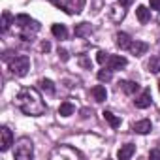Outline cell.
Returning a JSON list of instances; mask_svg holds the SVG:
<instances>
[{
    "label": "cell",
    "instance_id": "17",
    "mask_svg": "<svg viewBox=\"0 0 160 160\" xmlns=\"http://www.w3.org/2000/svg\"><path fill=\"white\" fill-rule=\"evenodd\" d=\"M73 111H75V108L72 102H62L58 108V115H62V117H70V115H73Z\"/></svg>",
    "mask_w": 160,
    "mask_h": 160
},
{
    "label": "cell",
    "instance_id": "3",
    "mask_svg": "<svg viewBox=\"0 0 160 160\" xmlns=\"http://www.w3.org/2000/svg\"><path fill=\"white\" fill-rule=\"evenodd\" d=\"M34 156V145L28 138H21L15 143V158L17 160H30Z\"/></svg>",
    "mask_w": 160,
    "mask_h": 160
},
{
    "label": "cell",
    "instance_id": "10",
    "mask_svg": "<svg viewBox=\"0 0 160 160\" xmlns=\"http://www.w3.org/2000/svg\"><path fill=\"white\" fill-rule=\"evenodd\" d=\"M115 43H117L121 49H130L132 40H130V36H128L126 32H117V36H115Z\"/></svg>",
    "mask_w": 160,
    "mask_h": 160
},
{
    "label": "cell",
    "instance_id": "16",
    "mask_svg": "<svg viewBox=\"0 0 160 160\" xmlns=\"http://www.w3.org/2000/svg\"><path fill=\"white\" fill-rule=\"evenodd\" d=\"M91 32H92V27H91L89 23H81V25H77V27H75V36H79V38L91 36Z\"/></svg>",
    "mask_w": 160,
    "mask_h": 160
},
{
    "label": "cell",
    "instance_id": "22",
    "mask_svg": "<svg viewBox=\"0 0 160 160\" xmlns=\"http://www.w3.org/2000/svg\"><path fill=\"white\" fill-rule=\"evenodd\" d=\"M149 72H152V73L160 72V57H152L149 60Z\"/></svg>",
    "mask_w": 160,
    "mask_h": 160
},
{
    "label": "cell",
    "instance_id": "8",
    "mask_svg": "<svg viewBox=\"0 0 160 160\" xmlns=\"http://www.w3.org/2000/svg\"><path fill=\"white\" fill-rule=\"evenodd\" d=\"M151 128H152V124H151V121H149V119H141V121L134 122V126H132V130H134V132H138V134H149V132H151Z\"/></svg>",
    "mask_w": 160,
    "mask_h": 160
},
{
    "label": "cell",
    "instance_id": "13",
    "mask_svg": "<svg viewBox=\"0 0 160 160\" xmlns=\"http://www.w3.org/2000/svg\"><path fill=\"white\" fill-rule=\"evenodd\" d=\"M122 8H124V6H121V4H119V6H111V8H109V17H111L115 23H119V21H122V19H124V10H122Z\"/></svg>",
    "mask_w": 160,
    "mask_h": 160
},
{
    "label": "cell",
    "instance_id": "21",
    "mask_svg": "<svg viewBox=\"0 0 160 160\" xmlns=\"http://www.w3.org/2000/svg\"><path fill=\"white\" fill-rule=\"evenodd\" d=\"M40 89H42V91H47L49 94L55 92V85H53L51 79H40Z\"/></svg>",
    "mask_w": 160,
    "mask_h": 160
},
{
    "label": "cell",
    "instance_id": "15",
    "mask_svg": "<svg viewBox=\"0 0 160 160\" xmlns=\"http://www.w3.org/2000/svg\"><path fill=\"white\" fill-rule=\"evenodd\" d=\"M136 15H138V19H139L141 25L149 23V19H151V12H149L145 6H138V8H136Z\"/></svg>",
    "mask_w": 160,
    "mask_h": 160
},
{
    "label": "cell",
    "instance_id": "29",
    "mask_svg": "<svg viewBox=\"0 0 160 160\" xmlns=\"http://www.w3.org/2000/svg\"><path fill=\"white\" fill-rule=\"evenodd\" d=\"M79 62H81V66H83V68H91V62H89L87 58H81Z\"/></svg>",
    "mask_w": 160,
    "mask_h": 160
},
{
    "label": "cell",
    "instance_id": "11",
    "mask_svg": "<svg viewBox=\"0 0 160 160\" xmlns=\"http://www.w3.org/2000/svg\"><path fill=\"white\" fill-rule=\"evenodd\" d=\"M147 49H149V45H147L145 42H139V40L132 42V45H130V51H132V55H136V57L145 55V53H147Z\"/></svg>",
    "mask_w": 160,
    "mask_h": 160
},
{
    "label": "cell",
    "instance_id": "26",
    "mask_svg": "<svg viewBox=\"0 0 160 160\" xmlns=\"http://www.w3.org/2000/svg\"><path fill=\"white\" fill-rule=\"evenodd\" d=\"M151 10L160 12V0H151Z\"/></svg>",
    "mask_w": 160,
    "mask_h": 160
},
{
    "label": "cell",
    "instance_id": "30",
    "mask_svg": "<svg viewBox=\"0 0 160 160\" xmlns=\"http://www.w3.org/2000/svg\"><path fill=\"white\" fill-rule=\"evenodd\" d=\"M58 55H62V60H68V53L64 49H58Z\"/></svg>",
    "mask_w": 160,
    "mask_h": 160
},
{
    "label": "cell",
    "instance_id": "7",
    "mask_svg": "<svg viewBox=\"0 0 160 160\" xmlns=\"http://www.w3.org/2000/svg\"><path fill=\"white\" fill-rule=\"evenodd\" d=\"M151 102H152V98H151V91H143V92H141V94L134 100L136 108H139V109L149 108V106H151Z\"/></svg>",
    "mask_w": 160,
    "mask_h": 160
},
{
    "label": "cell",
    "instance_id": "25",
    "mask_svg": "<svg viewBox=\"0 0 160 160\" xmlns=\"http://www.w3.org/2000/svg\"><path fill=\"white\" fill-rule=\"evenodd\" d=\"M96 60H98L100 64H106V62L109 60V55H108V53H104V51H100V53H98V57H96Z\"/></svg>",
    "mask_w": 160,
    "mask_h": 160
},
{
    "label": "cell",
    "instance_id": "6",
    "mask_svg": "<svg viewBox=\"0 0 160 160\" xmlns=\"http://www.w3.org/2000/svg\"><path fill=\"white\" fill-rule=\"evenodd\" d=\"M128 64V60L121 55H109V60H108V68L109 70H121Z\"/></svg>",
    "mask_w": 160,
    "mask_h": 160
},
{
    "label": "cell",
    "instance_id": "5",
    "mask_svg": "<svg viewBox=\"0 0 160 160\" xmlns=\"http://www.w3.org/2000/svg\"><path fill=\"white\" fill-rule=\"evenodd\" d=\"M55 156H60V158H79L81 154H79L77 151H73L72 147H68V145H62V147H58V149H55L53 152H51V158H55Z\"/></svg>",
    "mask_w": 160,
    "mask_h": 160
},
{
    "label": "cell",
    "instance_id": "12",
    "mask_svg": "<svg viewBox=\"0 0 160 160\" xmlns=\"http://www.w3.org/2000/svg\"><path fill=\"white\" fill-rule=\"evenodd\" d=\"M134 152H136V145H132V143H126V145H122V147L119 149L117 156H119L121 160H128V158H130Z\"/></svg>",
    "mask_w": 160,
    "mask_h": 160
},
{
    "label": "cell",
    "instance_id": "9",
    "mask_svg": "<svg viewBox=\"0 0 160 160\" xmlns=\"http://www.w3.org/2000/svg\"><path fill=\"white\" fill-rule=\"evenodd\" d=\"M15 23H17L21 28H30V27H34V28H40V25H38L36 21H32L28 15H17V17H15Z\"/></svg>",
    "mask_w": 160,
    "mask_h": 160
},
{
    "label": "cell",
    "instance_id": "4",
    "mask_svg": "<svg viewBox=\"0 0 160 160\" xmlns=\"http://www.w3.org/2000/svg\"><path fill=\"white\" fill-rule=\"evenodd\" d=\"M13 145V134L8 126H2L0 128V151H8L10 147Z\"/></svg>",
    "mask_w": 160,
    "mask_h": 160
},
{
    "label": "cell",
    "instance_id": "28",
    "mask_svg": "<svg viewBox=\"0 0 160 160\" xmlns=\"http://www.w3.org/2000/svg\"><path fill=\"white\" fill-rule=\"evenodd\" d=\"M117 2H119L121 6H124V8H128V6H130V4L134 2V0H117Z\"/></svg>",
    "mask_w": 160,
    "mask_h": 160
},
{
    "label": "cell",
    "instance_id": "27",
    "mask_svg": "<svg viewBox=\"0 0 160 160\" xmlns=\"http://www.w3.org/2000/svg\"><path fill=\"white\" fill-rule=\"evenodd\" d=\"M149 156H151V158H160V151H158V149H152V151L149 152Z\"/></svg>",
    "mask_w": 160,
    "mask_h": 160
},
{
    "label": "cell",
    "instance_id": "23",
    "mask_svg": "<svg viewBox=\"0 0 160 160\" xmlns=\"http://www.w3.org/2000/svg\"><path fill=\"white\" fill-rule=\"evenodd\" d=\"M12 25V13L10 12H4L2 13V32H6Z\"/></svg>",
    "mask_w": 160,
    "mask_h": 160
},
{
    "label": "cell",
    "instance_id": "14",
    "mask_svg": "<svg viewBox=\"0 0 160 160\" xmlns=\"http://www.w3.org/2000/svg\"><path fill=\"white\" fill-rule=\"evenodd\" d=\"M92 98L96 100V102H104L106 98H108V91H106V87L104 85H96V87H92Z\"/></svg>",
    "mask_w": 160,
    "mask_h": 160
},
{
    "label": "cell",
    "instance_id": "1",
    "mask_svg": "<svg viewBox=\"0 0 160 160\" xmlns=\"http://www.w3.org/2000/svg\"><path fill=\"white\" fill-rule=\"evenodd\" d=\"M15 104L25 115H30V117H38V115L45 113V104H43L40 92L32 87L21 89L19 94L15 96Z\"/></svg>",
    "mask_w": 160,
    "mask_h": 160
},
{
    "label": "cell",
    "instance_id": "2",
    "mask_svg": "<svg viewBox=\"0 0 160 160\" xmlns=\"http://www.w3.org/2000/svg\"><path fill=\"white\" fill-rule=\"evenodd\" d=\"M10 70L13 75H27V72L30 70V58L27 55H15V58L10 60Z\"/></svg>",
    "mask_w": 160,
    "mask_h": 160
},
{
    "label": "cell",
    "instance_id": "19",
    "mask_svg": "<svg viewBox=\"0 0 160 160\" xmlns=\"http://www.w3.org/2000/svg\"><path fill=\"white\" fill-rule=\"evenodd\" d=\"M51 32H53V36L58 38V40H64V38L68 36V30H66L64 25H53V27H51Z\"/></svg>",
    "mask_w": 160,
    "mask_h": 160
},
{
    "label": "cell",
    "instance_id": "18",
    "mask_svg": "<svg viewBox=\"0 0 160 160\" xmlns=\"http://www.w3.org/2000/svg\"><path fill=\"white\" fill-rule=\"evenodd\" d=\"M102 115H104V119L109 122V126H111V128H119V126H121V117L113 115L111 111H104Z\"/></svg>",
    "mask_w": 160,
    "mask_h": 160
},
{
    "label": "cell",
    "instance_id": "20",
    "mask_svg": "<svg viewBox=\"0 0 160 160\" xmlns=\"http://www.w3.org/2000/svg\"><path fill=\"white\" fill-rule=\"evenodd\" d=\"M121 87H122V91H124L126 94H134V92L139 89V85H138L136 81H122Z\"/></svg>",
    "mask_w": 160,
    "mask_h": 160
},
{
    "label": "cell",
    "instance_id": "31",
    "mask_svg": "<svg viewBox=\"0 0 160 160\" xmlns=\"http://www.w3.org/2000/svg\"><path fill=\"white\" fill-rule=\"evenodd\" d=\"M42 49H43V51H49V49H51V45H49L47 42H43V43H42Z\"/></svg>",
    "mask_w": 160,
    "mask_h": 160
},
{
    "label": "cell",
    "instance_id": "24",
    "mask_svg": "<svg viewBox=\"0 0 160 160\" xmlns=\"http://www.w3.org/2000/svg\"><path fill=\"white\" fill-rule=\"evenodd\" d=\"M111 72L113 70H106V68L100 70L98 72V79H100V81H109V79H111Z\"/></svg>",
    "mask_w": 160,
    "mask_h": 160
},
{
    "label": "cell",
    "instance_id": "32",
    "mask_svg": "<svg viewBox=\"0 0 160 160\" xmlns=\"http://www.w3.org/2000/svg\"><path fill=\"white\" fill-rule=\"evenodd\" d=\"M158 89H160V81H158Z\"/></svg>",
    "mask_w": 160,
    "mask_h": 160
}]
</instances>
